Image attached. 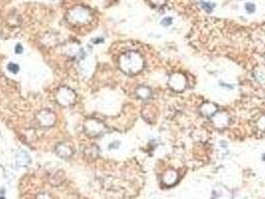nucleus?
Wrapping results in <instances>:
<instances>
[{
	"label": "nucleus",
	"mask_w": 265,
	"mask_h": 199,
	"mask_svg": "<svg viewBox=\"0 0 265 199\" xmlns=\"http://www.w3.org/2000/svg\"><path fill=\"white\" fill-rule=\"evenodd\" d=\"M245 8H246V10L248 12H250V13H252L254 10H255V7H254V5L253 4H251V3H247L246 5H245Z\"/></svg>",
	"instance_id": "nucleus-1"
},
{
	"label": "nucleus",
	"mask_w": 265,
	"mask_h": 199,
	"mask_svg": "<svg viewBox=\"0 0 265 199\" xmlns=\"http://www.w3.org/2000/svg\"><path fill=\"white\" fill-rule=\"evenodd\" d=\"M8 69H9L10 71H12L13 73H16V72L18 71V66L15 65V64H10V65L8 66Z\"/></svg>",
	"instance_id": "nucleus-2"
},
{
	"label": "nucleus",
	"mask_w": 265,
	"mask_h": 199,
	"mask_svg": "<svg viewBox=\"0 0 265 199\" xmlns=\"http://www.w3.org/2000/svg\"><path fill=\"white\" fill-rule=\"evenodd\" d=\"M171 23H172V18H165V19H164L162 21V24L164 25V26H167V25H169Z\"/></svg>",
	"instance_id": "nucleus-3"
},
{
	"label": "nucleus",
	"mask_w": 265,
	"mask_h": 199,
	"mask_svg": "<svg viewBox=\"0 0 265 199\" xmlns=\"http://www.w3.org/2000/svg\"><path fill=\"white\" fill-rule=\"evenodd\" d=\"M202 7L206 10L207 12H210L211 11V7L208 5V3H204V2H202Z\"/></svg>",
	"instance_id": "nucleus-4"
},
{
	"label": "nucleus",
	"mask_w": 265,
	"mask_h": 199,
	"mask_svg": "<svg viewBox=\"0 0 265 199\" xmlns=\"http://www.w3.org/2000/svg\"><path fill=\"white\" fill-rule=\"evenodd\" d=\"M16 51H17V53H21V46L20 45H18L17 47H16V49H15Z\"/></svg>",
	"instance_id": "nucleus-5"
},
{
	"label": "nucleus",
	"mask_w": 265,
	"mask_h": 199,
	"mask_svg": "<svg viewBox=\"0 0 265 199\" xmlns=\"http://www.w3.org/2000/svg\"><path fill=\"white\" fill-rule=\"evenodd\" d=\"M1 199H3V198H1Z\"/></svg>",
	"instance_id": "nucleus-6"
}]
</instances>
